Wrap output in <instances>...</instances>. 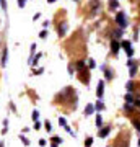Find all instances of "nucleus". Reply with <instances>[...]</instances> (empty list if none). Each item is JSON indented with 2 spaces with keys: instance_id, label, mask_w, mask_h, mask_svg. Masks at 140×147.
<instances>
[{
  "instance_id": "obj_46",
  "label": "nucleus",
  "mask_w": 140,
  "mask_h": 147,
  "mask_svg": "<svg viewBox=\"0 0 140 147\" xmlns=\"http://www.w3.org/2000/svg\"><path fill=\"white\" fill-rule=\"evenodd\" d=\"M54 2H56V0H47V3H54Z\"/></svg>"
},
{
  "instance_id": "obj_6",
  "label": "nucleus",
  "mask_w": 140,
  "mask_h": 147,
  "mask_svg": "<svg viewBox=\"0 0 140 147\" xmlns=\"http://www.w3.org/2000/svg\"><path fill=\"white\" fill-rule=\"evenodd\" d=\"M111 131H113V126H103L98 129V137L99 139H104V137H108L109 134H111Z\"/></svg>"
},
{
  "instance_id": "obj_18",
  "label": "nucleus",
  "mask_w": 140,
  "mask_h": 147,
  "mask_svg": "<svg viewBox=\"0 0 140 147\" xmlns=\"http://www.w3.org/2000/svg\"><path fill=\"white\" fill-rule=\"evenodd\" d=\"M94 124H96V127H103V116H101V113H98L96 115V118H94Z\"/></svg>"
},
{
  "instance_id": "obj_28",
  "label": "nucleus",
  "mask_w": 140,
  "mask_h": 147,
  "mask_svg": "<svg viewBox=\"0 0 140 147\" xmlns=\"http://www.w3.org/2000/svg\"><path fill=\"white\" fill-rule=\"evenodd\" d=\"M31 119H33V121H39V111H38V110H33Z\"/></svg>"
},
{
  "instance_id": "obj_44",
  "label": "nucleus",
  "mask_w": 140,
  "mask_h": 147,
  "mask_svg": "<svg viewBox=\"0 0 140 147\" xmlns=\"http://www.w3.org/2000/svg\"><path fill=\"white\" fill-rule=\"evenodd\" d=\"M26 132H29V127H23V132L21 134H26Z\"/></svg>"
},
{
  "instance_id": "obj_9",
  "label": "nucleus",
  "mask_w": 140,
  "mask_h": 147,
  "mask_svg": "<svg viewBox=\"0 0 140 147\" xmlns=\"http://www.w3.org/2000/svg\"><path fill=\"white\" fill-rule=\"evenodd\" d=\"M67 30H68L67 21H62V23H59V25H57V34H59V38H64V36H65Z\"/></svg>"
},
{
  "instance_id": "obj_39",
  "label": "nucleus",
  "mask_w": 140,
  "mask_h": 147,
  "mask_svg": "<svg viewBox=\"0 0 140 147\" xmlns=\"http://www.w3.org/2000/svg\"><path fill=\"white\" fill-rule=\"evenodd\" d=\"M41 123H39V121H34V131H38V129H41Z\"/></svg>"
},
{
  "instance_id": "obj_49",
  "label": "nucleus",
  "mask_w": 140,
  "mask_h": 147,
  "mask_svg": "<svg viewBox=\"0 0 140 147\" xmlns=\"http://www.w3.org/2000/svg\"><path fill=\"white\" fill-rule=\"evenodd\" d=\"M75 2H78V0H75Z\"/></svg>"
},
{
  "instance_id": "obj_13",
  "label": "nucleus",
  "mask_w": 140,
  "mask_h": 147,
  "mask_svg": "<svg viewBox=\"0 0 140 147\" xmlns=\"http://www.w3.org/2000/svg\"><path fill=\"white\" fill-rule=\"evenodd\" d=\"M36 49H38L36 42H31V46H29V59H28V64H29V65H31V61H33V57H34V54H36Z\"/></svg>"
},
{
  "instance_id": "obj_31",
  "label": "nucleus",
  "mask_w": 140,
  "mask_h": 147,
  "mask_svg": "<svg viewBox=\"0 0 140 147\" xmlns=\"http://www.w3.org/2000/svg\"><path fill=\"white\" fill-rule=\"evenodd\" d=\"M44 129H46L47 132H51V131H52V124H51V121H44Z\"/></svg>"
},
{
  "instance_id": "obj_1",
  "label": "nucleus",
  "mask_w": 140,
  "mask_h": 147,
  "mask_svg": "<svg viewBox=\"0 0 140 147\" xmlns=\"http://www.w3.org/2000/svg\"><path fill=\"white\" fill-rule=\"evenodd\" d=\"M114 21L121 30H125V28L129 26V18H127V15H125V11H117Z\"/></svg>"
},
{
  "instance_id": "obj_11",
  "label": "nucleus",
  "mask_w": 140,
  "mask_h": 147,
  "mask_svg": "<svg viewBox=\"0 0 140 147\" xmlns=\"http://www.w3.org/2000/svg\"><path fill=\"white\" fill-rule=\"evenodd\" d=\"M93 113H94V105H93V103H86L85 110H83V115H85V116H91Z\"/></svg>"
},
{
  "instance_id": "obj_47",
  "label": "nucleus",
  "mask_w": 140,
  "mask_h": 147,
  "mask_svg": "<svg viewBox=\"0 0 140 147\" xmlns=\"http://www.w3.org/2000/svg\"><path fill=\"white\" fill-rule=\"evenodd\" d=\"M51 147H59V146H56V144H51Z\"/></svg>"
},
{
  "instance_id": "obj_40",
  "label": "nucleus",
  "mask_w": 140,
  "mask_h": 147,
  "mask_svg": "<svg viewBox=\"0 0 140 147\" xmlns=\"http://www.w3.org/2000/svg\"><path fill=\"white\" fill-rule=\"evenodd\" d=\"M46 144H47L46 139H39V146H41V147H46Z\"/></svg>"
},
{
  "instance_id": "obj_38",
  "label": "nucleus",
  "mask_w": 140,
  "mask_h": 147,
  "mask_svg": "<svg viewBox=\"0 0 140 147\" xmlns=\"http://www.w3.org/2000/svg\"><path fill=\"white\" fill-rule=\"evenodd\" d=\"M49 25H51V21H49V20L42 21V30H47V28H49Z\"/></svg>"
},
{
  "instance_id": "obj_12",
  "label": "nucleus",
  "mask_w": 140,
  "mask_h": 147,
  "mask_svg": "<svg viewBox=\"0 0 140 147\" xmlns=\"http://www.w3.org/2000/svg\"><path fill=\"white\" fill-rule=\"evenodd\" d=\"M139 67H140V62L134 64V65H130V67H129V77H132V79H134L135 75H137V72H139Z\"/></svg>"
},
{
  "instance_id": "obj_2",
  "label": "nucleus",
  "mask_w": 140,
  "mask_h": 147,
  "mask_svg": "<svg viewBox=\"0 0 140 147\" xmlns=\"http://www.w3.org/2000/svg\"><path fill=\"white\" fill-rule=\"evenodd\" d=\"M99 69H101L103 74H104V82H111V80L114 79V70L111 67H108L106 64H99Z\"/></svg>"
},
{
  "instance_id": "obj_3",
  "label": "nucleus",
  "mask_w": 140,
  "mask_h": 147,
  "mask_svg": "<svg viewBox=\"0 0 140 147\" xmlns=\"http://www.w3.org/2000/svg\"><path fill=\"white\" fill-rule=\"evenodd\" d=\"M88 5H90V8H91V13H90L88 16L91 18V16H94L99 11V8H101V0H90Z\"/></svg>"
},
{
  "instance_id": "obj_42",
  "label": "nucleus",
  "mask_w": 140,
  "mask_h": 147,
  "mask_svg": "<svg viewBox=\"0 0 140 147\" xmlns=\"http://www.w3.org/2000/svg\"><path fill=\"white\" fill-rule=\"evenodd\" d=\"M41 18V13H36V15L33 16V21H36V20H39Z\"/></svg>"
},
{
  "instance_id": "obj_29",
  "label": "nucleus",
  "mask_w": 140,
  "mask_h": 147,
  "mask_svg": "<svg viewBox=\"0 0 140 147\" xmlns=\"http://www.w3.org/2000/svg\"><path fill=\"white\" fill-rule=\"evenodd\" d=\"M59 126H62V127L67 126V119H65L64 116H59Z\"/></svg>"
},
{
  "instance_id": "obj_41",
  "label": "nucleus",
  "mask_w": 140,
  "mask_h": 147,
  "mask_svg": "<svg viewBox=\"0 0 140 147\" xmlns=\"http://www.w3.org/2000/svg\"><path fill=\"white\" fill-rule=\"evenodd\" d=\"M134 105H135V108H139V110H140V98H135Z\"/></svg>"
},
{
  "instance_id": "obj_30",
  "label": "nucleus",
  "mask_w": 140,
  "mask_h": 147,
  "mask_svg": "<svg viewBox=\"0 0 140 147\" xmlns=\"http://www.w3.org/2000/svg\"><path fill=\"white\" fill-rule=\"evenodd\" d=\"M91 146H93V137L90 136L85 139V147H91Z\"/></svg>"
},
{
  "instance_id": "obj_25",
  "label": "nucleus",
  "mask_w": 140,
  "mask_h": 147,
  "mask_svg": "<svg viewBox=\"0 0 140 147\" xmlns=\"http://www.w3.org/2000/svg\"><path fill=\"white\" fill-rule=\"evenodd\" d=\"M20 141L23 142V146H29V144H31V142H29V139H28L25 134H21V132H20Z\"/></svg>"
},
{
  "instance_id": "obj_21",
  "label": "nucleus",
  "mask_w": 140,
  "mask_h": 147,
  "mask_svg": "<svg viewBox=\"0 0 140 147\" xmlns=\"http://www.w3.org/2000/svg\"><path fill=\"white\" fill-rule=\"evenodd\" d=\"M124 101H125V103H134V101H135L134 93H125L124 95Z\"/></svg>"
},
{
  "instance_id": "obj_48",
  "label": "nucleus",
  "mask_w": 140,
  "mask_h": 147,
  "mask_svg": "<svg viewBox=\"0 0 140 147\" xmlns=\"http://www.w3.org/2000/svg\"><path fill=\"white\" fill-rule=\"evenodd\" d=\"M137 146H139V147H140V137H139V142H137Z\"/></svg>"
},
{
  "instance_id": "obj_34",
  "label": "nucleus",
  "mask_w": 140,
  "mask_h": 147,
  "mask_svg": "<svg viewBox=\"0 0 140 147\" xmlns=\"http://www.w3.org/2000/svg\"><path fill=\"white\" fill-rule=\"evenodd\" d=\"M67 70H68V74H70V75L73 77V74H75V69H73V62L67 65Z\"/></svg>"
},
{
  "instance_id": "obj_50",
  "label": "nucleus",
  "mask_w": 140,
  "mask_h": 147,
  "mask_svg": "<svg viewBox=\"0 0 140 147\" xmlns=\"http://www.w3.org/2000/svg\"><path fill=\"white\" fill-rule=\"evenodd\" d=\"M108 147H111V146H108Z\"/></svg>"
},
{
  "instance_id": "obj_22",
  "label": "nucleus",
  "mask_w": 140,
  "mask_h": 147,
  "mask_svg": "<svg viewBox=\"0 0 140 147\" xmlns=\"http://www.w3.org/2000/svg\"><path fill=\"white\" fill-rule=\"evenodd\" d=\"M119 8V0H109V10Z\"/></svg>"
},
{
  "instance_id": "obj_10",
  "label": "nucleus",
  "mask_w": 140,
  "mask_h": 147,
  "mask_svg": "<svg viewBox=\"0 0 140 147\" xmlns=\"http://www.w3.org/2000/svg\"><path fill=\"white\" fill-rule=\"evenodd\" d=\"M73 69H75V72H82V70H85V69H88V67H86V62L80 59V61H77V62L73 64Z\"/></svg>"
},
{
  "instance_id": "obj_32",
  "label": "nucleus",
  "mask_w": 140,
  "mask_h": 147,
  "mask_svg": "<svg viewBox=\"0 0 140 147\" xmlns=\"http://www.w3.org/2000/svg\"><path fill=\"white\" fill-rule=\"evenodd\" d=\"M44 72V69L42 67H38V69H33V75H41Z\"/></svg>"
},
{
  "instance_id": "obj_14",
  "label": "nucleus",
  "mask_w": 140,
  "mask_h": 147,
  "mask_svg": "<svg viewBox=\"0 0 140 147\" xmlns=\"http://www.w3.org/2000/svg\"><path fill=\"white\" fill-rule=\"evenodd\" d=\"M121 49H124L125 53H127L129 49H132V41L130 39H122L121 41Z\"/></svg>"
},
{
  "instance_id": "obj_26",
  "label": "nucleus",
  "mask_w": 140,
  "mask_h": 147,
  "mask_svg": "<svg viewBox=\"0 0 140 147\" xmlns=\"http://www.w3.org/2000/svg\"><path fill=\"white\" fill-rule=\"evenodd\" d=\"M0 8L5 13H8V3H7V0H0Z\"/></svg>"
},
{
  "instance_id": "obj_27",
  "label": "nucleus",
  "mask_w": 140,
  "mask_h": 147,
  "mask_svg": "<svg viewBox=\"0 0 140 147\" xmlns=\"http://www.w3.org/2000/svg\"><path fill=\"white\" fill-rule=\"evenodd\" d=\"M7 132H8V118L3 119V129H2V134H3V136H5Z\"/></svg>"
},
{
  "instance_id": "obj_43",
  "label": "nucleus",
  "mask_w": 140,
  "mask_h": 147,
  "mask_svg": "<svg viewBox=\"0 0 140 147\" xmlns=\"http://www.w3.org/2000/svg\"><path fill=\"white\" fill-rule=\"evenodd\" d=\"M10 110H11V111H16V106L13 105V103H10Z\"/></svg>"
},
{
  "instance_id": "obj_15",
  "label": "nucleus",
  "mask_w": 140,
  "mask_h": 147,
  "mask_svg": "<svg viewBox=\"0 0 140 147\" xmlns=\"http://www.w3.org/2000/svg\"><path fill=\"white\" fill-rule=\"evenodd\" d=\"M135 87H137V84L134 82V79L129 80V82L125 84V90H127V93H134V92H135Z\"/></svg>"
},
{
  "instance_id": "obj_7",
  "label": "nucleus",
  "mask_w": 140,
  "mask_h": 147,
  "mask_svg": "<svg viewBox=\"0 0 140 147\" xmlns=\"http://www.w3.org/2000/svg\"><path fill=\"white\" fill-rule=\"evenodd\" d=\"M7 65H8V47H3L2 49V59H0V67L5 69Z\"/></svg>"
},
{
  "instance_id": "obj_19",
  "label": "nucleus",
  "mask_w": 140,
  "mask_h": 147,
  "mask_svg": "<svg viewBox=\"0 0 140 147\" xmlns=\"http://www.w3.org/2000/svg\"><path fill=\"white\" fill-rule=\"evenodd\" d=\"M124 111H127V113H134V111H135V105H134V103H124Z\"/></svg>"
},
{
  "instance_id": "obj_8",
  "label": "nucleus",
  "mask_w": 140,
  "mask_h": 147,
  "mask_svg": "<svg viewBox=\"0 0 140 147\" xmlns=\"http://www.w3.org/2000/svg\"><path fill=\"white\" fill-rule=\"evenodd\" d=\"M104 85H106L104 80H99L98 85H96V96H98V100H103V96H104Z\"/></svg>"
},
{
  "instance_id": "obj_33",
  "label": "nucleus",
  "mask_w": 140,
  "mask_h": 147,
  "mask_svg": "<svg viewBox=\"0 0 140 147\" xmlns=\"http://www.w3.org/2000/svg\"><path fill=\"white\" fill-rule=\"evenodd\" d=\"M47 36H49V31H47V30H42V31L39 33V38H41V39H46Z\"/></svg>"
},
{
  "instance_id": "obj_36",
  "label": "nucleus",
  "mask_w": 140,
  "mask_h": 147,
  "mask_svg": "<svg viewBox=\"0 0 140 147\" xmlns=\"http://www.w3.org/2000/svg\"><path fill=\"white\" fill-rule=\"evenodd\" d=\"M139 31H140V28H135V31H134V38H132V41H139Z\"/></svg>"
},
{
  "instance_id": "obj_35",
  "label": "nucleus",
  "mask_w": 140,
  "mask_h": 147,
  "mask_svg": "<svg viewBox=\"0 0 140 147\" xmlns=\"http://www.w3.org/2000/svg\"><path fill=\"white\" fill-rule=\"evenodd\" d=\"M137 62H139V61L132 57V59H127V64H125V65H127V67H130V65H134V64H137Z\"/></svg>"
},
{
  "instance_id": "obj_5",
  "label": "nucleus",
  "mask_w": 140,
  "mask_h": 147,
  "mask_svg": "<svg viewBox=\"0 0 140 147\" xmlns=\"http://www.w3.org/2000/svg\"><path fill=\"white\" fill-rule=\"evenodd\" d=\"M119 51H121V41L111 39V54L116 57V56H119Z\"/></svg>"
},
{
  "instance_id": "obj_23",
  "label": "nucleus",
  "mask_w": 140,
  "mask_h": 147,
  "mask_svg": "<svg viewBox=\"0 0 140 147\" xmlns=\"http://www.w3.org/2000/svg\"><path fill=\"white\" fill-rule=\"evenodd\" d=\"M86 67H88V70H93V69H96V61H94L93 57H90V59H88V65H86Z\"/></svg>"
},
{
  "instance_id": "obj_45",
  "label": "nucleus",
  "mask_w": 140,
  "mask_h": 147,
  "mask_svg": "<svg viewBox=\"0 0 140 147\" xmlns=\"http://www.w3.org/2000/svg\"><path fill=\"white\" fill-rule=\"evenodd\" d=\"M0 147H5V142L3 141H0Z\"/></svg>"
},
{
  "instance_id": "obj_4",
  "label": "nucleus",
  "mask_w": 140,
  "mask_h": 147,
  "mask_svg": "<svg viewBox=\"0 0 140 147\" xmlns=\"http://www.w3.org/2000/svg\"><path fill=\"white\" fill-rule=\"evenodd\" d=\"M78 75H80L82 84H85L86 87H88L90 82H91V75H90V70H88V69H85V70H82V72H78Z\"/></svg>"
},
{
  "instance_id": "obj_37",
  "label": "nucleus",
  "mask_w": 140,
  "mask_h": 147,
  "mask_svg": "<svg viewBox=\"0 0 140 147\" xmlns=\"http://www.w3.org/2000/svg\"><path fill=\"white\" fill-rule=\"evenodd\" d=\"M16 3H18V7H20V8H25L26 0H16Z\"/></svg>"
},
{
  "instance_id": "obj_16",
  "label": "nucleus",
  "mask_w": 140,
  "mask_h": 147,
  "mask_svg": "<svg viewBox=\"0 0 140 147\" xmlns=\"http://www.w3.org/2000/svg\"><path fill=\"white\" fill-rule=\"evenodd\" d=\"M106 110V106H104V101L103 100H98L96 103H94V111H98V113H101V111Z\"/></svg>"
},
{
  "instance_id": "obj_24",
  "label": "nucleus",
  "mask_w": 140,
  "mask_h": 147,
  "mask_svg": "<svg viewBox=\"0 0 140 147\" xmlns=\"http://www.w3.org/2000/svg\"><path fill=\"white\" fill-rule=\"evenodd\" d=\"M132 124H134L135 131L140 134V119H139V118H134V119H132Z\"/></svg>"
},
{
  "instance_id": "obj_17",
  "label": "nucleus",
  "mask_w": 140,
  "mask_h": 147,
  "mask_svg": "<svg viewBox=\"0 0 140 147\" xmlns=\"http://www.w3.org/2000/svg\"><path fill=\"white\" fill-rule=\"evenodd\" d=\"M41 57H42V53H36V54H34V57H33V61H31V67H36Z\"/></svg>"
},
{
  "instance_id": "obj_20",
  "label": "nucleus",
  "mask_w": 140,
  "mask_h": 147,
  "mask_svg": "<svg viewBox=\"0 0 140 147\" xmlns=\"http://www.w3.org/2000/svg\"><path fill=\"white\" fill-rule=\"evenodd\" d=\"M51 142H52V144H56V146H60V144L64 142V139L60 136H52L51 137Z\"/></svg>"
}]
</instances>
